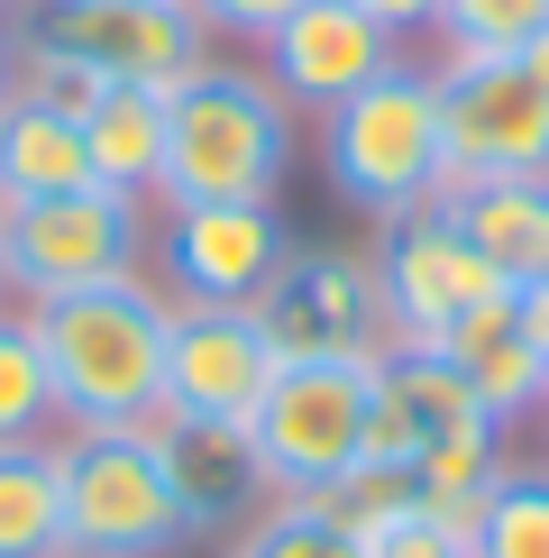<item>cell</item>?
Masks as SVG:
<instances>
[{
	"label": "cell",
	"mask_w": 549,
	"mask_h": 558,
	"mask_svg": "<svg viewBox=\"0 0 549 558\" xmlns=\"http://www.w3.org/2000/svg\"><path fill=\"white\" fill-rule=\"evenodd\" d=\"M91 183V147L64 110L10 92L0 101V220L28 211V202H56V193H83Z\"/></svg>",
	"instance_id": "cell-17"
},
{
	"label": "cell",
	"mask_w": 549,
	"mask_h": 558,
	"mask_svg": "<svg viewBox=\"0 0 549 558\" xmlns=\"http://www.w3.org/2000/svg\"><path fill=\"white\" fill-rule=\"evenodd\" d=\"M293 10H303V0H193L202 28H211V37H239V46H266Z\"/></svg>",
	"instance_id": "cell-27"
},
{
	"label": "cell",
	"mask_w": 549,
	"mask_h": 558,
	"mask_svg": "<svg viewBox=\"0 0 549 558\" xmlns=\"http://www.w3.org/2000/svg\"><path fill=\"white\" fill-rule=\"evenodd\" d=\"M229 558H366V541L330 513V504L293 495V504H266V513L239 531V549H229Z\"/></svg>",
	"instance_id": "cell-25"
},
{
	"label": "cell",
	"mask_w": 549,
	"mask_h": 558,
	"mask_svg": "<svg viewBox=\"0 0 549 558\" xmlns=\"http://www.w3.org/2000/svg\"><path fill=\"white\" fill-rule=\"evenodd\" d=\"M10 302H19V284H10V247H0V312H10Z\"/></svg>",
	"instance_id": "cell-31"
},
{
	"label": "cell",
	"mask_w": 549,
	"mask_h": 558,
	"mask_svg": "<svg viewBox=\"0 0 549 558\" xmlns=\"http://www.w3.org/2000/svg\"><path fill=\"white\" fill-rule=\"evenodd\" d=\"M486 422L476 412L467 376H457L449 357H430V348H394V357L376 366V393H366V468H412V458L430 449V439Z\"/></svg>",
	"instance_id": "cell-14"
},
{
	"label": "cell",
	"mask_w": 549,
	"mask_h": 558,
	"mask_svg": "<svg viewBox=\"0 0 549 558\" xmlns=\"http://www.w3.org/2000/svg\"><path fill=\"white\" fill-rule=\"evenodd\" d=\"M513 302H522V339H532V357L549 366V284H522Z\"/></svg>",
	"instance_id": "cell-29"
},
{
	"label": "cell",
	"mask_w": 549,
	"mask_h": 558,
	"mask_svg": "<svg viewBox=\"0 0 549 558\" xmlns=\"http://www.w3.org/2000/svg\"><path fill=\"white\" fill-rule=\"evenodd\" d=\"M476 558H549V468H503L495 495L467 513Z\"/></svg>",
	"instance_id": "cell-22"
},
{
	"label": "cell",
	"mask_w": 549,
	"mask_h": 558,
	"mask_svg": "<svg viewBox=\"0 0 549 558\" xmlns=\"http://www.w3.org/2000/svg\"><path fill=\"white\" fill-rule=\"evenodd\" d=\"M366 558H476L467 549V522H440V513H394L385 531H366Z\"/></svg>",
	"instance_id": "cell-26"
},
{
	"label": "cell",
	"mask_w": 549,
	"mask_h": 558,
	"mask_svg": "<svg viewBox=\"0 0 549 558\" xmlns=\"http://www.w3.org/2000/svg\"><path fill=\"white\" fill-rule=\"evenodd\" d=\"M0 101H10V37H0Z\"/></svg>",
	"instance_id": "cell-32"
},
{
	"label": "cell",
	"mask_w": 549,
	"mask_h": 558,
	"mask_svg": "<svg viewBox=\"0 0 549 558\" xmlns=\"http://www.w3.org/2000/svg\"><path fill=\"white\" fill-rule=\"evenodd\" d=\"M284 348L257 312L229 302H174L166 312V422H229L247 430V412L266 403Z\"/></svg>",
	"instance_id": "cell-10"
},
{
	"label": "cell",
	"mask_w": 549,
	"mask_h": 558,
	"mask_svg": "<svg viewBox=\"0 0 549 558\" xmlns=\"http://www.w3.org/2000/svg\"><path fill=\"white\" fill-rule=\"evenodd\" d=\"M440 137H449V193L503 174H549V92L513 56L440 64Z\"/></svg>",
	"instance_id": "cell-11"
},
{
	"label": "cell",
	"mask_w": 549,
	"mask_h": 558,
	"mask_svg": "<svg viewBox=\"0 0 549 558\" xmlns=\"http://www.w3.org/2000/svg\"><path fill=\"white\" fill-rule=\"evenodd\" d=\"M166 449H174L183 504H193V531H229V522L247 531L274 504L257 458H247V430H229V422H166Z\"/></svg>",
	"instance_id": "cell-18"
},
{
	"label": "cell",
	"mask_w": 549,
	"mask_h": 558,
	"mask_svg": "<svg viewBox=\"0 0 549 558\" xmlns=\"http://www.w3.org/2000/svg\"><path fill=\"white\" fill-rule=\"evenodd\" d=\"M449 220L476 239V257H486L503 284H549V174H503V183H457Z\"/></svg>",
	"instance_id": "cell-16"
},
{
	"label": "cell",
	"mask_w": 549,
	"mask_h": 558,
	"mask_svg": "<svg viewBox=\"0 0 549 558\" xmlns=\"http://www.w3.org/2000/svg\"><path fill=\"white\" fill-rule=\"evenodd\" d=\"M320 174L366 220H403L449 193V137H440V64H385L366 92L320 110Z\"/></svg>",
	"instance_id": "cell-3"
},
{
	"label": "cell",
	"mask_w": 549,
	"mask_h": 558,
	"mask_svg": "<svg viewBox=\"0 0 549 558\" xmlns=\"http://www.w3.org/2000/svg\"><path fill=\"white\" fill-rule=\"evenodd\" d=\"M540 19L549 0H440L430 37H440V64H495V56H522Z\"/></svg>",
	"instance_id": "cell-24"
},
{
	"label": "cell",
	"mask_w": 549,
	"mask_h": 558,
	"mask_svg": "<svg viewBox=\"0 0 549 558\" xmlns=\"http://www.w3.org/2000/svg\"><path fill=\"white\" fill-rule=\"evenodd\" d=\"M0 10H10V0H0Z\"/></svg>",
	"instance_id": "cell-33"
},
{
	"label": "cell",
	"mask_w": 549,
	"mask_h": 558,
	"mask_svg": "<svg viewBox=\"0 0 549 558\" xmlns=\"http://www.w3.org/2000/svg\"><path fill=\"white\" fill-rule=\"evenodd\" d=\"M503 468H513V458H503V430H495V422H467V430L430 439V449L412 458V495H422V513L467 522L476 504L495 495V476H503Z\"/></svg>",
	"instance_id": "cell-21"
},
{
	"label": "cell",
	"mask_w": 549,
	"mask_h": 558,
	"mask_svg": "<svg viewBox=\"0 0 549 558\" xmlns=\"http://www.w3.org/2000/svg\"><path fill=\"white\" fill-rule=\"evenodd\" d=\"M166 312H174V302L156 293L147 275L28 302L37 348H46V376H56V422L64 430L166 422Z\"/></svg>",
	"instance_id": "cell-1"
},
{
	"label": "cell",
	"mask_w": 549,
	"mask_h": 558,
	"mask_svg": "<svg viewBox=\"0 0 549 558\" xmlns=\"http://www.w3.org/2000/svg\"><path fill=\"white\" fill-rule=\"evenodd\" d=\"M166 101H174V92L101 83V101L74 120V129H83V147H91V183L156 202V174H166Z\"/></svg>",
	"instance_id": "cell-19"
},
{
	"label": "cell",
	"mask_w": 549,
	"mask_h": 558,
	"mask_svg": "<svg viewBox=\"0 0 549 558\" xmlns=\"http://www.w3.org/2000/svg\"><path fill=\"white\" fill-rule=\"evenodd\" d=\"M430 357H449L457 376H467L476 412H486L495 430H513V422H532V412H549V366L532 357V339H522V302H513V293L476 302V312L457 320Z\"/></svg>",
	"instance_id": "cell-15"
},
{
	"label": "cell",
	"mask_w": 549,
	"mask_h": 558,
	"mask_svg": "<svg viewBox=\"0 0 549 558\" xmlns=\"http://www.w3.org/2000/svg\"><path fill=\"white\" fill-rule=\"evenodd\" d=\"M56 468H64V558H174L193 541L166 422L56 430Z\"/></svg>",
	"instance_id": "cell-4"
},
{
	"label": "cell",
	"mask_w": 549,
	"mask_h": 558,
	"mask_svg": "<svg viewBox=\"0 0 549 558\" xmlns=\"http://www.w3.org/2000/svg\"><path fill=\"white\" fill-rule=\"evenodd\" d=\"M366 393H376V357H284L266 403L247 412V458H257L266 495H330L366 449Z\"/></svg>",
	"instance_id": "cell-5"
},
{
	"label": "cell",
	"mask_w": 549,
	"mask_h": 558,
	"mask_svg": "<svg viewBox=\"0 0 549 558\" xmlns=\"http://www.w3.org/2000/svg\"><path fill=\"white\" fill-rule=\"evenodd\" d=\"M376 293H385V330H394V348H440L476 302H495L513 284L476 257V239L449 220V202H422V211L385 220V239H376Z\"/></svg>",
	"instance_id": "cell-7"
},
{
	"label": "cell",
	"mask_w": 549,
	"mask_h": 558,
	"mask_svg": "<svg viewBox=\"0 0 549 558\" xmlns=\"http://www.w3.org/2000/svg\"><path fill=\"white\" fill-rule=\"evenodd\" d=\"M0 558H64L56 439H0Z\"/></svg>",
	"instance_id": "cell-20"
},
{
	"label": "cell",
	"mask_w": 549,
	"mask_h": 558,
	"mask_svg": "<svg viewBox=\"0 0 549 558\" xmlns=\"http://www.w3.org/2000/svg\"><path fill=\"white\" fill-rule=\"evenodd\" d=\"M513 64H522V74H532V83L549 92V19H540V28H532V46H522V56H513Z\"/></svg>",
	"instance_id": "cell-30"
},
{
	"label": "cell",
	"mask_w": 549,
	"mask_h": 558,
	"mask_svg": "<svg viewBox=\"0 0 549 558\" xmlns=\"http://www.w3.org/2000/svg\"><path fill=\"white\" fill-rule=\"evenodd\" d=\"M28 37L83 56L101 83L147 92H183L211 64V28L193 19V0H28Z\"/></svg>",
	"instance_id": "cell-8"
},
{
	"label": "cell",
	"mask_w": 549,
	"mask_h": 558,
	"mask_svg": "<svg viewBox=\"0 0 549 558\" xmlns=\"http://www.w3.org/2000/svg\"><path fill=\"white\" fill-rule=\"evenodd\" d=\"M156 266H166V302L257 312L274 293V275L293 266V229L274 202H183L156 229Z\"/></svg>",
	"instance_id": "cell-9"
},
{
	"label": "cell",
	"mask_w": 549,
	"mask_h": 558,
	"mask_svg": "<svg viewBox=\"0 0 549 558\" xmlns=\"http://www.w3.org/2000/svg\"><path fill=\"white\" fill-rule=\"evenodd\" d=\"M385 64H403V37H385L357 0H303V10L257 46V74L284 92L293 110H312V120L339 110L349 92H366Z\"/></svg>",
	"instance_id": "cell-13"
},
{
	"label": "cell",
	"mask_w": 549,
	"mask_h": 558,
	"mask_svg": "<svg viewBox=\"0 0 549 558\" xmlns=\"http://www.w3.org/2000/svg\"><path fill=\"white\" fill-rule=\"evenodd\" d=\"M147 211L156 202L110 193V183H83V193H56V202L10 211L0 220V247H10L19 302H56V293L137 275V257H147Z\"/></svg>",
	"instance_id": "cell-6"
},
{
	"label": "cell",
	"mask_w": 549,
	"mask_h": 558,
	"mask_svg": "<svg viewBox=\"0 0 549 558\" xmlns=\"http://www.w3.org/2000/svg\"><path fill=\"white\" fill-rule=\"evenodd\" d=\"M293 137H303V110L257 64H202L166 101L156 211H183V202H274V183L293 174Z\"/></svg>",
	"instance_id": "cell-2"
},
{
	"label": "cell",
	"mask_w": 549,
	"mask_h": 558,
	"mask_svg": "<svg viewBox=\"0 0 549 558\" xmlns=\"http://www.w3.org/2000/svg\"><path fill=\"white\" fill-rule=\"evenodd\" d=\"M257 320L274 330L284 357H376V366L394 357L376 257H349V247H293V266L274 275Z\"/></svg>",
	"instance_id": "cell-12"
},
{
	"label": "cell",
	"mask_w": 549,
	"mask_h": 558,
	"mask_svg": "<svg viewBox=\"0 0 549 558\" xmlns=\"http://www.w3.org/2000/svg\"><path fill=\"white\" fill-rule=\"evenodd\" d=\"M0 439H56V376H46L28 302L0 312Z\"/></svg>",
	"instance_id": "cell-23"
},
{
	"label": "cell",
	"mask_w": 549,
	"mask_h": 558,
	"mask_svg": "<svg viewBox=\"0 0 549 558\" xmlns=\"http://www.w3.org/2000/svg\"><path fill=\"white\" fill-rule=\"evenodd\" d=\"M366 19H376L385 37H430V19H440V0H357Z\"/></svg>",
	"instance_id": "cell-28"
}]
</instances>
